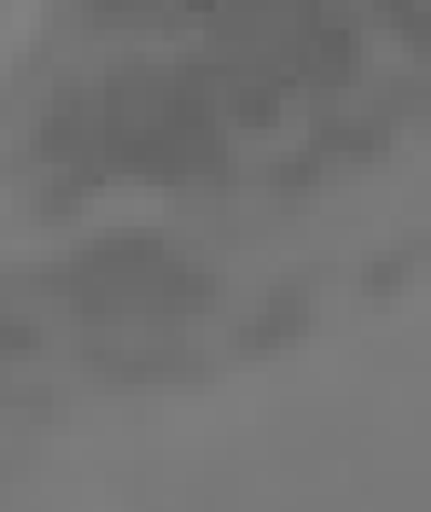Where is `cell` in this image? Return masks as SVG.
Segmentation results:
<instances>
[{"mask_svg": "<svg viewBox=\"0 0 431 512\" xmlns=\"http://www.w3.org/2000/svg\"><path fill=\"white\" fill-rule=\"evenodd\" d=\"M88 6H100V12H140V6H152V0H88Z\"/></svg>", "mask_w": 431, "mask_h": 512, "instance_id": "cell-1", "label": "cell"}]
</instances>
